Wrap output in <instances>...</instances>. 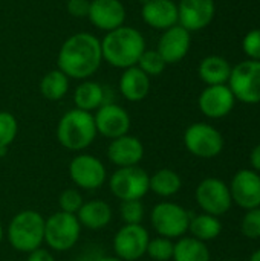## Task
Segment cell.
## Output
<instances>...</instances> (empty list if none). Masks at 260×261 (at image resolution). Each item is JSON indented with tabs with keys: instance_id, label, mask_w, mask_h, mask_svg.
Segmentation results:
<instances>
[{
	"instance_id": "39",
	"label": "cell",
	"mask_w": 260,
	"mask_h": 261,
	"mask_svg": "<svg viewBox=\"0 0 260 261\" xmlns=\"http://www.w3.org/2000/svg\"><path fill=\"white\" fill-rule=\"evenodd\" d=\"M93 261H121L118 257H110V255H104V257H98Z\"/></svg>"
},
{
	"instance_id": "24",
	"label": "cell",
	"mask_w": 260,
	"mask_h": 261,
	"mask_svg": "<svg viewBox=\"0 0 260 261\" xmlns=\"http://www.w3.org/2000/svg\"><path fill=\"white\" fill-rule=\"evenodd\" d=\"M231 66L230 63L219 55H210L205 57L199 67L198 73L199 78L207 84V86H218V84H227L228 78L231 75Z\"/></svg>"
},
{
	"instance_id": "41",
	"label": "cell",
	"mask_w": 260,
	"mask_h": 261,
	"mask_svg": "<svg viewBox=\"0 0 260 261\" xmlns=\"http://www.w3.org/2000/svg\"><path fill=\"white\" fill-rule=\"evenodd\" d=\"M2 240H3V226H2V222H0V245H2Z\"/></svg>"
},
{
	"instance_id": "26",
	"label": "cell",
	"mask_w": 260,
	"mask_h": 261,
	"mask_svg": "<svg viewBox=\"0 0 260 261\" xmlns=\"http://www.w3.org/2000/svg\"><path fill=\"white\" fill-rule=\"evenodd\" d=\"M182 187L181 176L170 170V168H161L156 173L150 176L149 188L159 197H172L179 193Z\"/></svg>"
},
{
	"instance_id": "33",
	"label": "cell",
	"mask_w": 260,
	"mask_h": 261,
	"mask_svg": "<svg viewBox=\"0 0 260 261\" xmlns=\"http://www.w3.org/2000/svg\"><path fill=\"white\" fill-rule=\"evenodd\" d=\"M83 203H84L83 196L80 194V191L77 188H67L58 197L60 211L67 213V214L77 216V213L80 211V208L83 206Z\"/></svg>"
},
{
	"instance_id": "2",
	"label": "cell",
	"mask_w": 260,
	"mask_h": 261,
	"mask_svg": "<svg viewBox=\"0 0 260 261\" xmlns=\"http://www.w3.org/2000/svg\"><path fill=\"white\" fill-rule=\"evenodd\" d=\"M146 50V40L143 34L132 26H120L104 35L101 40L103 60L118 69H129L138 64Z\"/></svg>"
},
{
	"instance_id": "35",
	"label": "cell",
	"mask_w": 260,
	"mask_h": 261,
	"mask_svg": "<svg viewBox=\"0 0 260 261\" xmlns=\"http://www.w3.org/2000/svg\"><path fill=\"white\" fill-rule=\"evenodd\" d=\"M242 47L247 57L260 61V29H253L247 32V35L242 40Z\"/></svg>"
},
{
	"instance_id": "43",
	"label": "cell",
	"mask_w": 260,
	"mask_h": 261,
	"mask_svg": "<svg viewBox=\"0 0 260 261\" xmlns=\"http://www.w3.org/2000/svg\"><path fill=\"white\" fill-rule=\"evenodd\" d=\"M230 261H238V260H230Z\"/></svg>"
},
{
	"instance_id": "29",
	"label": "cell",
	"mask_w": 260,
	"mask_h": 261,
	"mask_svg": "<svg viewBox=\"0 0 260 261\" xmlns=\"http://www.w3.org/2000/svg\"><path fill=\"white\" fill-rule=\"evenodd\" d=\"M173 240L166 237H155L150 239L146 254L155 261H169L173 258Z\"/></svg>"
},
{
	"instance_id": "27",
	"label": "cell",
	"mask_w": 260,
	"mask_h": 261,
	"mask_svg": "<svg viewBox=\"0 0 260 261\" xmlns=\"http://www.w3.org/2000/svg\"><path fill=\"white\" fill-rule=\"evenodd\" d=\"M173 261H210L207 245L195 237H181L173 248Z\"/></svg>"
},
{
	"instance_id": "12",
	"label": "cell",
	"mask_w": 260,
	"mask_h": 261,
	"mask_svg": "<svg viewBox=\"0 0 260 261\" xmlns=\"http://www.w3.org/2000/svg\"><path fill=\"white\" fill-rule=\"evenodd\" d=\"M150 236L143 225H124L113 237L115 257L121 261H136L146 255Z\"/></svg>"
},
{
	"instance_id": "13",
	"label": "cell",
	"mask_w": 260,
	"mask_h": 261,
	"mask_svg": "<svg viewBox=\"0 0 260 261\" xmlns=\"http://www.w3.org/2000/svg\"><path fill=\"white\" fill-rule=\"evenodd\" d=\"M93 119L97 132L110 141L129 135L130 116L126 109L115 102H106L100 109H97Z\"/></svg>"
},
{
	"instance_id": "36",
	"label": "cell",
	"mask_w": 260,
	"mask_h": 261,
	"mask_svg": "<svg viewBox=\"0 0 260 261\" xmlns=\"http://www.w3.org/2000/svg\"><path fill=\"white\" fill-rule=\"evenodd\" d=\"M90 0H67V12L72 17H87Z\"/></svg>"
},
{
	"instance_id": "5",
	"label": "cell",
	"mask_w": 260,
	"mask_h": 261,
	"mask_svg": "<svg viewBox=\"0 0 260 261\" xmlns=\"http://www.w3.org/2000/svg\"><path fill=\"white\" fill-rule=\"evenodd\" d=\"M81 225L74 214L63 211L44 219V243L55 252L70 251L80 240Z\"/></svg>"
},
{
	"instance_id": "19",
	"label": "cell",
	"mask_w": 260,
	"mask_h": 261,
	"mask_svg": "<svg viewBox=\"0 0 260 261\" xmlns=\"http://www.w3.org/2000/svg\"><path fill=\"white\" fill-rule=\"evenodd\" d=\"M107 158L118 168L136 167L144 158V145L136 136L124 135L110 141Z\"/></svg>"
},
{
	"instance_id": "14",
	"label": "cell",
	"mask_w": 260,
	"mask_h": 261,
	"mask_svg": "<svg viewBox=\"0 0 260 261\" xmlns=\"http://www.w3.org/2000/svg\"><path fill=\"white\" fill-rule=\"evenodd\" d=\"M230 194L233 203L244 210L260 206V174L254 170H239L230 184Z\"/></svg>"
},
{
	"instance_id": "21",
	"label": "cell",
	"mask_w": 260,
	"mask_h": 261,
	"mask_svg": "<svg viewBox=\"0 0 260 261\" xmlns=\"http://www.w3.org/2000/svg\"><path fill=\"white\" fill-rule=\"evenodd\" d=\"M120 92L124 99L130 102H139L149 96L150 92V76L146 75L138 66L124 69L118 83Z\"/></svg>"
},
{
	"instance_id": "7",
	"label": "cell",
	"mask_w": 260,
	"mask_h": 261,
	"mask_svg": "<svg viewBox=\"0 0 260 261\" xmlns=\"http://www.w3.org/2000/svg\"><path fill=\"white\" fill-rule=\"evenodd\" d=\"M228 87L244 104L260 102V61L245 60L231 69Z\"/></svg>"
},
{
	"instance_id": "1",
	"label": "cell",
	"mask_w": 260,
	"mask_h": 261,
	"mask_svg": "<svg viewBox=\"0 0 260 261\" xmlns=\"http://www.w3.org/2000/svg\"><path fill=\"white\" fill-rule=\"evenodd\" d=\"M101 41L90 32L70 35L60 47L57 64L69 78L87 80L101 66Z\"/></svg>"
},
{
	"instance_id": "20",
	"label": "cell",
	"mask_w": 260,
	"mask_h": 261,
	"mask_svg": "<svg viewBox=\"0 0 260 261\" xmlns=\"http://www.w3.org/2000/svg\"><path fill=\"white\" fill-rule=\"evenodd\" d=\"M141 15L150 28L166 31L178 24V5L173 0H147Z\"/></svg>"
},
{
	"instance_id": "9",
	"label": "cell",
	"mask_w": 260,
	"mask_h": 261,
	"mask_svg": "<svg viewBox=\"0 0 260 261\" xmlns=\"http://www.w3.org/2000/svg\"><path fill=\"white\" fill-rule=\"evenodd\" d=\"M185 148L196 158L211 159L222 153L224 138L219 130L205 122H195L184 133Z\"/></svg>"
},
{
	"instance_id": "40",
	"label": "cell",
	"mask_w": 260,
	"mask_h": 261,
	"mask_svg": "<svg viewBox=\"0 0 260 261\" xmlns=\"http://www.w3.org/2000/svg\"><path fill=\"white\" fill-rule=\"evenodd\" d=\"M250 261H260V249L254 251V252L251 254V257H250Z\"/></svg>"
},
{
	"instance_id": "16",
	"label": "cell",
	"mask_w": 260,
	"mask_h": 261,
	"mask_svg": "<svg viewBox=\"0 0 260 261\" xmlns=\"http://www.w3.org/2000/svg\"><path fill=\"white\" fill-rule=\"evenodd\" d=\"M234 95L227 84L207 86L199 95L198 106L199 110L211 119H219L227 116L234 107Z\"/></svg>"
},
{
	"instance_id": "22",
	"label": "cell",
	"mask_w": 260,
	"mask_h": 261,
	"mask_svg": "<svg viewBox=\"0 0 260 261\" xmlns=\"http://www.w3.org/2000/svg\"><path fill=\"white\" fill-rule=\"evenodd\" d=\"M112 206L101 199L84 202L80 211L77 213V219L81 228H87L90 231H100L107 228L112 222Z\"/></svg>"
},
{
	"instance_id": "23",
	"label": "cell",
	"mask_w": 260,
	"mask_h": 261,
	"mask_svg": "<svg viewBox=\"0 0 260 261\" xmlns=\"http://www.w3.org/2000/svg\"><path fill=\"white\" fill-rule=\"evenodd\" d=\"M74 102H75V109H80L84 112H93L100 109L103 104L109 102L107 89L95 81H83L75 89Z\"/></svg>"
},
{
	"instance_id": "32",
	"label": "cell",
	"mask_w": 260,
	"mask_h": 261,
	"mask_svg": "<svg viewBox=\"0 0 260 261\" xmlns=\"http://www.w3.org/2000/svg\"><path fill=\"white\" fill-rule=\"evenodd\" d=\"M144 205L141 200H124L120 205V217L126 225H141L144 220Z\"/></svg>"
},
{
	"instance_id": "4",
	"label": "cell",
	"mask_w": 260,
	"mask_h": 261,
	"mask_svg": "<svg viewBox=\"0 0 260 261\" xmlns=\"http://www.w3.org/2000/svg\"><path fill=\"white\" fill-rule=\"evenodd\" d=\"M9 245L23 254H29L44 243V219L34 210L17 213L6 229Z\"/></svg>"
},
{
	"instance_id": "6",
	"label": "cell",
	"mask_w": 260,
	"mask_h": 261,
	"mask_svg": "<svg viewBox=\"0 0 260 261\" xmlns=\"http://www.w3.org/2000/svg\"><path fill=\"white\" fill-rule=\"evenodd\" d=\"M192 214L178 203L161 202L153 206L150 213V222L159 237L181 239L188 231Z\"/></svg>"
},
{
	"instance_id": "18",
	"label": "cell",
	"mask_w": 260,
	"mask_h": 261,
	"mask_svg": "<svg viewBox=\"0 0 260 261\" xmlns=\"http://www.w3.org/2000/svg\"><path fill=\"white\" fill-rule=\"evenodd\" d=\"M126 8L121 0H90L89 20L90 23L106 32H110L126 21Z\"/></svg>"
},
{
	"instance_id": "30",
	"label": "cell",
	"mask_w": 260,
	"mask_h": 261,
	"mask_svg": "<svg viewBox=\"0 0 260 261\" xmlns=\"http://www.w3.org/2000/svg\"><path fill=\"white\" fill-rule=\"evenodd\" d=\"M146 75L149 76H156V75H161L166 69V61L162 60V57L159 55V52L155 49V50H144L141 58L138 60V64H136Z\"/></svg>"
},
{
	"instance_id": "3",
	"label": "cell",
	"mask_w": 260,
	"mask_h": 261,
	"mask_svg": "<svg viewBox=\"0 0 260 261\" xmlns=\"http://www.w3.org/2000/svg\"><path fill=\"white\" fill-rule=\"evenodd\" d=\"M98 132L90 112L72 109L66 112L57 125V141L69 151H83L90 147Z\"/></svg>"
},
{
	"instance_id": "15",
	"label": "cell",
	"mask_w": 260,
	"mask_h": 261,
	"mask_svg": "<svg viewBox=\"0 0 260 261\" xmlns=\"http://www.w3.org/2000/svg\"><path fill=\"white\" fill-rule=\"evenodd\" d=\"M216 12L215 0H181L178 5V24L188 32L207 28Z\"/></svg>"
},
{
	"instance_id": "42",
	"label": "cell",
	"mask_w": 260,
	"mask_h": 261,
	"mask_svg": "<svg viewBox=\"0 0 260 261\" xmlns=\"http://www.w3.org/2000/svg\"><path fill=\"white\" fill-rule=\"evenodd\" d=\"M6 151H8V148H0V156H5Z\"/></svg>"
},
{
	"instance_id": "17",
	"label": "cell",
	"mask_w": 260,
	"mask_h": 261,
	"mask_svg": "<svg viewBox=\"0 0 260 261\" xmlns=\"http://www.w3.org/2000/svg\"><path fill=\"white\" fill-rule=\"evenodd\" d=\"M192 35L181 24H175L162 32L158 41L156 50L166 61V64H175L185 58L190 50Z\"/></svg>"
},
{
	"instance_id": "38",
	"label": "cell",
	"mask_w": 260,
	"mask_h": 261,
	"mask_svg": "<svg viewBox=\"0 0 260 261\" xmlns=\"http://www.w3.org/2000/svg\"><path fill=\"white\" fill-rule=\"evenodd\" d=\"M250 162L253 165V170L260 173V144L253 148V151L250 154Z\"/></svg>"
},
{
	"instance_id": "10",
	"label": "cell",
	"mask_w": 260,
	"mask_h": 261,
	"mask_svg": "<svg viewBox=\"0 0 260 261\" xmlns=\"http://www.w3.org/2000/svg\"><path fill=\"white\" fill-rule=\"evenodd\" d=\"M196 202L205 214H211L215 217H221L233 205L231 194L228 185L216 177L204 179L195 193Z\"/></svg>"
},
{
	"instance_id": "11",
	"label": "cell",
	"mask_w": 260,
	"mask_h": 261,
	"mask_svg": "<svg viewBox=\"0 0 260 261\" xmlns=\"http://www.w3.org/2000/svg\"><path fill=\"white\" fill-rule=\"evenodd\" d=\"M69 177L81 190H98L107 179L104 164L92 154H77L69 164Z\"/></svg>"
},
{
	"instance_id": "25",
	"label": "cell",
	"mask_w": 260,
	"mask_h": 261,
	"mask_svg": "<svg viewBox=\"0 0 260 261\" xmlns=\"http://www.w3.org/2000/svg\"><path fill=\"white\" fill-rule=\"evenodd\" d=\"M188 231L192 237L207 243L215 239H218L222 232V223L219 217H215L211 214H199V216H192Z\"/></svg>"
},
{
	"instance_id": "28",
	"label": "cell",
	"mask_w": 260,
	"mask_h": 261,
	"mask_svg": "<svg viewBox=\"0 0 260 261\" xmlns=\"http://www.w3.org/2000/svg\"><path fill=\"white\" fill-rule=\"evenodd\" d=\"M69 90V76L60 69L49 70L40 81V92L49 101H60Z\"/></svg>"
},
{
	"instance_id": "8",
	"label": "cell",
	"mask_w": 260,
	"mask_h": 261,
	"mask_svg": "<svg viewBox=\"0 0 260 261\" xmlns=\"http://www.w3.org/2000/svg\"><path fill=\"white\" fill-rule=\"evenodd\" d=\"M149 180H150L149 173L139 165L126 167V168H118L110 176L109 188L110 193L121 202L141 200L150 191Z\"/></svg>"
},
{
	"instance_id": "34",
	"label": "cell",
	"mask_w": 260,
	"mask_h": 261,
	"mask_svg": "<svg viewBox=\"0 0 260 261\" xmlns=\"http://www.w3.org/2000/svg\"><path fill=\"white\" fill-rule=\"evenodd\" d=\"M241 231L247 239L256 240L260 239V206L248 210L242 219Z\"/></svg>"
},
{
	"instance_id": "37",
	"label": "cell",
	"mask_w": 260,
	"mask_h": 261,
	"mask_svg": "<svg viewBox=\"0 0 260 261\" xmlns=\"http://www.w3.org/2000/svg\"><path fill=\"white\" fill-rule=\"evenodd\" d=\"M26 261H55V258H54V255L48 249L38 248V249H35V251L28 254Z\"/></svg>"
},
{
	"instance_id": "31",
	"label": "cell",
	"mask_w": 260,
	"mask_h": 261,
	"mask_svg": "<svg viewBox=\"0 0 260 261\" xmlns=\"http://www.w3.org/2000/svg\"><path fill=\"white\" fill-rule=\"evenodd\" d=\"M18 122L9 112H0V148H8L17 138Z\"/></svg>"
}]
</instances>
